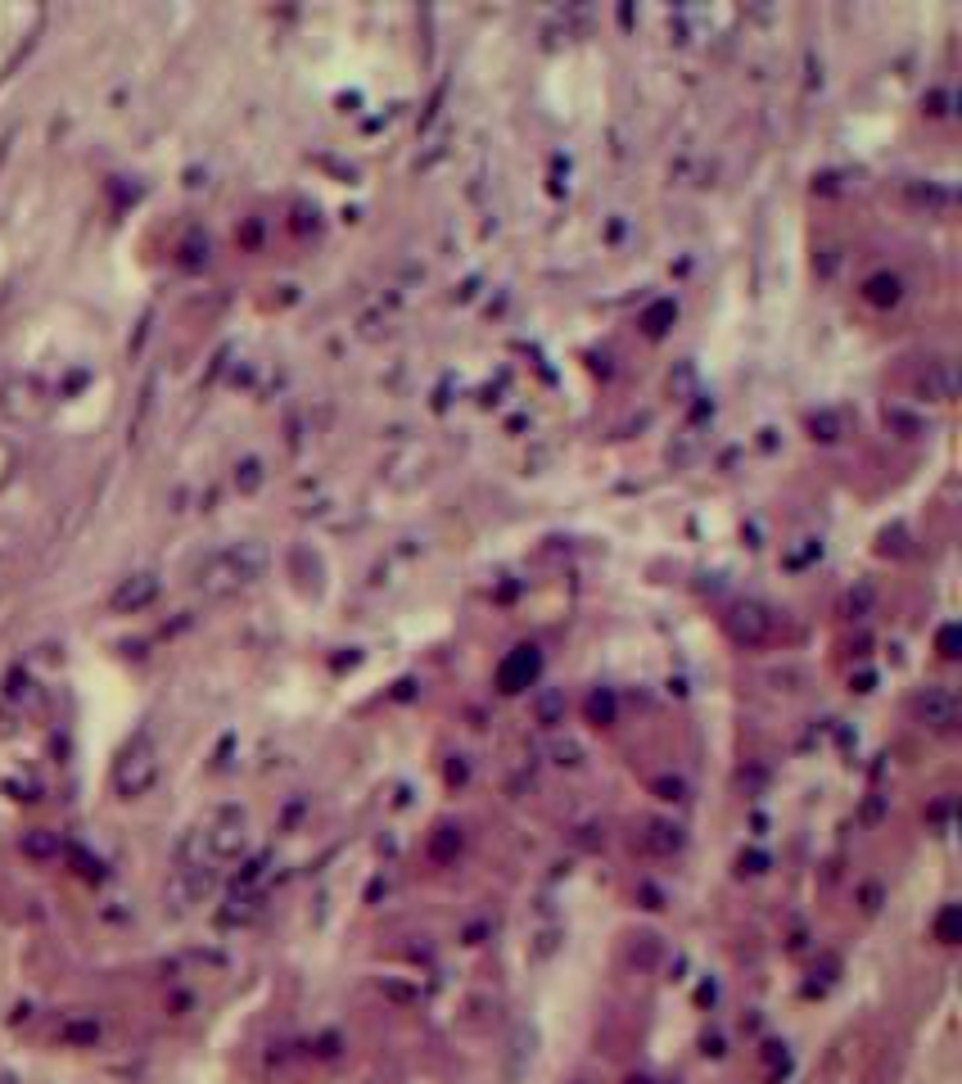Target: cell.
Listing matches in <instances>:
<instances>
[{
    "mask_svg": "<svg viewBox=\"0 0 962 1084\" xmlns=\"http://www.w3.org/2000/svg\"><path fill=\"white\" fill-rule=\"evenodd\" d=\"M574 1084H587V1080H574Z\"/></svg>",
    "mask_w": 962,
    "mask_h": 1084,
    "instance_id": "obj_18",
    "label": "cell"
},
{
    "mask_svg": "<svg viewBox=\"0 0 962 1084\" xmlns=\"http://www.w3.org/2000/svg\"><path fill=\"white\" fill-rule=\"evenodd\" d=\"M628 1084H651V1080L646 1075H628Z\"/></svg>",
    "mask_w": 962,
    "mask_h": 1084,
    "instance_id": "obj_17",
    "label": "cell"
},
{
    "mask_svg": "<svg viewBox=\"0 0 962 1084\" xmlns=\"http://www.w3.org/2000/svg\"><path fill=\"white\" fill-rule=\"evenodd\" d=\"M150 596H154V579H150V574H136L131 583H123V587L114 592V606H118V611H131V606H145Z\"/></svg>",
    "mask_w": 962,
    "mask_h": 1084,
    "instance_id": "obj_6",
    "label": "cell"
},
{
    "mask_svg": "<svg viewBox=\"0 0 962 1084\" xmlns=\"http://www.w3.org/2000/svg\"><path fill=\"white\" fill-rule=\"evenodd\" d=\"M538 674H542V655H538V647H515V651L497 664V687L515 696V692L534 687Z\"/></svg>",
    "mask_w": 962,
    "mask_h": 1084,
    "instance_id": "obj_3",
    "label": "cell"
},
{
    "mask_svg": "<svg viewBox=\"0 0 962 1084\" xmlns=\"http://www.w3.org/2000/svg\"><path fill=\"white\" fill-rule=\"evenodd\" d=\"M10 466H14V453H10V447H5V443H0V479H5V475H10Z\"/></svg>",
    "mask_w": 962,
    "mask_h": 1084,
    "instance_id": "obj_16",
    "label": "cell"
},
{
    "mask_svg": "<svg viewBox=\"0 0 962 1084\" xmlns=\"http://www.w3.org/2000/svg\"><path fill=\"white\" fill-rule=\"evenodd\" d=\"M551 755H557V764H579V745L574 741H551Z\"/></svg>",
    "mask_w": 962,
    "mask_h": 1084,
    "instance_id": "obj_13",
    "label": "cell"
},
{
    "mask_svg": "<svg viewBox=\"0 0 962 1084\" xmlns=\"http://www.w3.org/2000/svg\"><path fill=\"white\" fill-rule=\"evenodd\" d=\"M940 655H958V628H940Z\"/></svg>",
    "mask_w": 962,
    "mask_h": 1084,
    "instance_id": "obj_14",
    "label": "cell"
},
{
    "mask_svg": "<svg viewBox=\"0 0 962 1084\" xmlns=\"http://www.w3.org/2000/svg\"><path fill=\"white\" fill-rule=\"evenodd\" d=\"M868 289H872L877 304H895V298H900V281H895V276H877Z\"/></svg>",
    "mask_w": 962,
    "mask_h": 1084,
    "instance_id": "obj_12",
    "label": "cell"
},
{
    "mask_svg": "<svg viewBox=\"0 0 962 1084\" xmlns=\"http://www.w3.org/2000/svg\"><path fill=\"white\" fill-rule=\"evenodd\" d=\"M728 632L736 642L759 647V642H768V632H772V615L764 606H755V602H742V606H732V615H728Z\"/></svg>",
    "mask_w": 962,
    "mask_h": 1084,
    "instance_id": "obj_4",
    "label": "cell"
},
{
    "mask_svg": "<svg viewBox=\"0 0 962 1084\" xmlns=\"http://www.w3.org/2000/svg\"><path fill=\"white\" fill-rule=\"evenodd\" d=\"M154 773H159V760H154V751H150V741H136L131 751L118 760L114 781H118L123 796H140V791L154 781Z\"/></svg>",
    "mask_w": 962,
    "mask_h": 1084,
    "instance_id": "obj_2",
    "label": "cell"
},
{
    "mask_svg": "<svg viewBox=\"0 0 962 1084\" xmlns=\"http://www.w3.org/2000/svg\"><path fill=\"white\" fill-rule=\"evenodd\" d=\"M958 922H962L958 904H949V909L936 917V940H940V945H958Z\"/></svg>",
    "mask_w": 962,
    "mask_h": 1084,
    "instance_id": "obj_10",
    "label": "cell"
},
{
    "mask_svg": "<svg viewBox=\"0 0 962 1084\" xmlns=\"http://www.w3.org/2000/svg\"><path fill=\"white\" fill-rule=\"evenodd\" d=\"M872 606V587H859V596L849 592V611H868Z\"/></svg>",
    "mask_w": 962,
    "mask_h": 1084,
    "instance_id": "obj_15",
    "label": "cell"
},
{
    "mask_svg": "<svg viewBox=\"0 0 962 1084\" xmlns=\"http://www.w3.org/2000/svg\"><path fill=\"white\" fill-rule=\"evenodd\" d=\"M921 393H927V398H953V366L949 362H936L931 370H927V376H921Z\"/></svg>",
    "mask_w": 962,
    "mask_h": 1084,
    "instance_id": "obj_8",
    "label": "cell"
},
{
    "mask_svg": "<svg viewBox=\"0 0 962 1084\" xmlns=\"http://www.w3.org/2000/svg\"><path fill=\"white\" fill-rule=\"evenodd\" d=\"M534 715H538L542 728L565 723V696H561V692H542V696L534 700Z\"/></svg>",
    "mask_w": 962,
    "mask_h": 1084,
    "instance_id": "obj_9",
    "label": "cell"
},
{
    "mask_svg": "<svg viewBox=\"0 0 962 1084\" xmlns=\"http://www.w3.org/2000/svg\"><path fill=\"white\" fill-rule=\"evenodd\" d=\"M683 845V828H674V822H651L646 828V849L651 854H674Z\"/></svg>",
    "mask_w": 962,
    "mask_h": 1084,
    "instance_id": "obj_7",
    "label": "cell"
},
{
    "mask_svg": "<svg viewBox=\"0 0 962 1084\" xmlns=\"http://www.w3.org/2000/svg\"><path fill=\"white\" fill-rule=\"evenodd\" d=\"M913 709H917V719L927 728H936V732H949L958 723V696L949 687H927L913 700Z\"/></svg>",
    "mask_w": 962,
    "mask_h": 1084,
    "instance_id": "obj_5",
    "label": "cell"
},
{
    "mask_svg": "<svg viewBox=\"0 0 962 1084\" xmlns=\"http://www.w3.org/2000/svg\"><path fill=\"white\" fill-rule=\"evenodd\" d=\"M267 566V551L257 543H236V547H221L213 551L204 566H199V587L213 592V596H227V592H240L249 587Z\"/></svg>",
    "mask_w": 962,
    "mask_h": 1084,
    "instance_id": "obj_1",
    "label": "cell"
},
{
    "mask_svg": "<svg viewBox=\"0 0 962 1084\" xmlns=\"http://www.w3.org/2000/svg\"><path fill=\"white\" fill-rule=\"evenodd\" d=\"M587 715H592V723H610L615 719V696L610 692H592L587 696Z\"/></svg>",
    "mask_w": 962,
    "mask_h": 1084,
    "instance_id": "obj_11",
    "label": "cell"
}]
</instances>
